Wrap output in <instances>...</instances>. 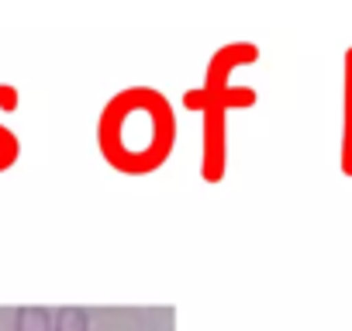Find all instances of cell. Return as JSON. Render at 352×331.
Masks as SVG:
<instances>
[{"label":"cell","instance_id":"6da1fadb","mask_svg":"<svg viewBox=\"0 0 352 331\" xmlns=\"http://www.w3.org/2000/svg\"><path fill=\"white\" fill-rule=\"evenodd\" d=\"M176 141V117L169 100L152 87H131L114 93L97 124L100 155L118 173L145 176L169 159Z\"/></svg>","mask_w":352,"mask_h":331},{"label":"cell","instance_id":"7a4b0ae2","mask_svg":"<svg viewBox=\"0 0 352 331\" xmlns=\"http://www.w3.org/2000/svg\"><path fill=\"white\" fill-rule=\"evenodd\" d=\"M259 59V49L249 42H232L221 45L204 73V83L184 97L190 111H201L204 121V155H201V176L204 183H218L225 176V124L228 111L256 104V93L249 87H235L232 76L239 66H252Z\"/></svg>","mask_w":352,"mask_h":331},{"label":"cell","instance_id":"3957f363","mask_svg":"<svg viewBox=\"0 0 352 331\" xmlns=\"http://www.w3.org/2000/svg\"><path fill=\"white\" fill-rule=\"evenodd\" d=\"M18 90L14 87H4L0 83V111H18ZM18 155H21V141H18V135L8 128V124H0V173H8L11 166L18 162Z\"/></svg>","mask_w":352,"mask_h":331},{"label":"cell","instance_id":"277c9868","mask_svg":"<svg viewBox=\"0 0 352 331\" xmlns=\"http://www.w3.org/2000/svg\"><path fill=\"white\" fill-rule=\"evenodd\" d=\"M342 173L352 176V49L345 52V124H342Z\"/></svg>","mask_w":352,"mask_h":331},{"label":"cell","instance_id":"5b68a950","mask_svg":"<svg viewBox=\"0 0 352 331\" xmlns=\"http://www.w3.org/2000/svg\"><path fill=\"white\" fill-rule=\"evenodd\" d=\"M18 331H42V314H32V310H21V321H18Z\"/></svg>","mask_w":352,"mask_h":331}]
</instances>
